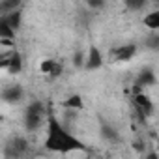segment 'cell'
<instances>
[{
  "label": "cell",
  "mask_w": 159,
  "mask_h": 159,
  "mask_svg": "<svg viewBox=\"0 0 159 159\" xmlns=\"http://www.w3.org/2000/svg\"><path fill=\"white\" fill-rule=\"evenodd\" d=\"M43 148L47 152H52V153H69V152L84 150L86 146L79 137H75L52 112H49L47 124H45Z\"/></svg>",
  "instance_id": "obj_1"
},
{
  "label": "cell",
  "mask_w": 159,
  "mask_h": 159,
  "mask_svg": "<svg viewBox=\"0 0 159 159\" xmlns=\"http://www.w3.org/2000/svg\"><path fill=\"white\" fill-rule=\"evenodd\" d=\"M135 54H137V45H133V43L118 45V47H114L112 52H111V56H112L114 62H129Z\"/></svg>",
  "instance_id": "obj_2"
},
{
  "label": "cell",
  "mask_w": 159,
  "mask_h": 159,
  "mask_svg": "<svg viewBox=\"0 0 159 159\" xmlns=\"http://www.w3.org/2000/svg\"><path fill=\"white\" fill-rule=\"evenodd\" d=\"M84 66H86V69H98L103 66V54L96 45H92L88 54L84 56Z\"/></svg>",
  "instance_id": "obj_3"
},
{
  "label": "cell",
  "mask_w": 159,
  "mask_h": 159,
  "mask_svg": "<svg viewBox=\"0 0 159 159\" xmlns=\"http://www.w3.org/2000/svg\"><path fill=\"white\" fill-rule=\"evenodd\" d=\"M39 71H41L43 75H49V77H58V73L62 71V64L56 62V60L47 58V60H43V62L39 64Z\"/></svg>",
  "instance_id": "obj_4"
},
{
  "label": "cell",
  "mask_w": 159,
  "mask_h": 159,
  "mask_svg": "<svg viewBox=\"0 0 159 159\" xmlns=\"http://www.w3.org/2000/svg\"><path fill=\"white\" fill-rule=\"evenodd\" d=\"M142 25L152 32H159V10H153V11L146 13L144 19H142Z\"/></svg>",
  "instance_id": "obj_5"
},
{
  "label": "cell",
  "mask_w": 159,
  "mask_h": 159,
  "mask_svg": "<svg viewBox=\"0 0 159 159\" xmlns=\"http://www.w3.org/2000/svg\"><path fill=\"white\" fill-rule=\"evenodd\" d=\"M62 107L67 109V111H81V109H84V101H83L81 96H71V98H67L64 101Z\"/></svg>",
  "instance_id": "obj_6"
},
{
  "label": "cell",
  "mask_w": 159,
  "mask_h": 159,
  "mask_svg": "<svg viewBox=\"0 0 159 159\" xmlns=\"http://www.w3.org/2000/svg\"><path fill=\"white\" fill-rule=\"evenodd\" d=\"M146 159H159V155H157L155 152H150V153L146 155Z\"/></svg>",
  "instance_id": "obj_7"
}]
</instances>
